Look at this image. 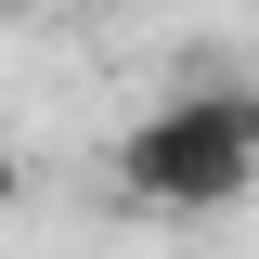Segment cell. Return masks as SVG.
Returning <instances> with one entry per match:
<instances>
[{
  "label": "cell",
  "mask_w": 259,
  "mask_h": 259,
  "mask_svg": "<svg viewBox=\"0 0 259 259\" xmlns=\"http://www.w3.org/2000/svg\"><path fill=\"white\" fill-rule=\"evenodd\" d=\"M117 194L130 207H156V221H221L259 194V156H246V104L233 91H168L130 117L117 143Z\"/></svg>",
  "instance_id": "1"
},
{
  "label": "cell",
  "mask_w": 259,
  "mask_h": 259,
  "mask_svg": "<svg viewBox=\"0 0 259 259\" xmlns=\"http://www.w3.org/2000/svg\"><path fill=\"white\" fill-rule=\"evenodd\" d=\"M0 207H26V156H13V143H0Z\"/></svg>",
  "instance_id": "2"
},
{
  "label": "cell",
  "mask_w": 259,
  "mask_h": 259,
  "mask_svg": "<svg viewBox=\"0 0 259 259\" xmlns=\"http://www.w3.org/2000/svg\"><path fill=\"white\" fill-rule=\"evenodd\" d=\"M233 104H246V156H259V91H233Z\"/></svg>",
  "instance_id": "3"
},
{
  "label": "cell",
  "mask_w": 259,
  "mask_h": 259,
  "mask_svg": "<svg viewBox=\"0 0 259 259\" xmlns=\"http://www.w3.org/2000/svg\"><path fill=\"white\" fill-rule=\"evenodd\" d=\"M13 13H26V0H0V26H13Z\"/></svg>",
  "instance_id": "4"
}]
</instances>
